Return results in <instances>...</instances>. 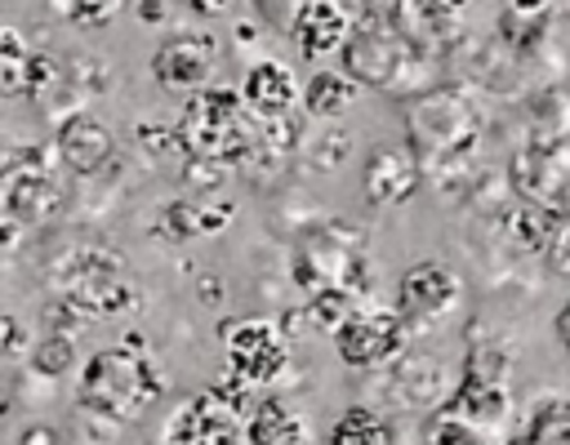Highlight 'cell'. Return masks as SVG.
<instances>
[{
	"label": "cell",
	"mask_w": 570,
	"mask_h": 445,
	"mask_svg": "<svg viewBox=\"0 0 570 445\" xmlns=\"http://www.w3.org/2000/svg\"><path fill=\"white\" fill-rule=\"evenodd\" d=\"M165 396V374L151 356L129 347H102L80 365L76 405L80 414L107 418V423H134Z\"/></svg>",
	"instance_id": "6da1fadb"
},
{
	"label": "cell",
	"mask_w": 570,
	"mask_h": 445,
	"mask_svg": "<svg viewBox=\"0 0 570 445\" xmlns=\"http://www.w3.org/2000/svg\"><path fill=\"white\" fill-rule=\"evenodd\" d=\"M289 280L303 289V298L316 289H352L356 298H365L374 285V267L365 258V231L352 218L312 222L294 245Z\"/></svg>",
	"instance_id": "7a4b0ae2"
},
{
	"label": "cell",
	"mask_w": 570,
	"mask_h": 445,
	"mask_svg": "<svg viewBox=\"0 0 570 445\" xmlns=\"http://www.w3.org/2000/svg\"><path fill=\"white\" fill-rule=\"evenodd\" d=\"M49 294L62 298L80 320L120 316L125 307H134V280L125 276L120 258L98 245L67 249L49 267Z\"/></svg>",
	"instance_id": "3957f363"
},
{
	"label": "cell",
	"mask_w": 570,
	"mask_h": 445,
	"mask_svg": "<svg viewBox=\"0 0 570 445\" xmlns=\"http://www.w3.org/2000/svg\"><path fill=\"white\" fill-rule=\"evenodd\" d=\"M481 134V120L463 89H428L410 111V151L419 165L472 156Z\"/></svg>",
	"instance_id": "277c9868"
},
{
	"label": "cell",
	"mask_w": 570,
	"mask_h": 445,
	"mask_svg": "<svg viewBox=\"0 0 570 445\" xmlns=\"http://www.w3.org/2000/svg\"><path fill=\"white\" fill-rule=\"evenodd\" d=\"M410 347V329L396 316V307L383 303H356L338 325H334V352L352 369H387L401 352Z\"/></svg>",
	"instance_id": "5b68a950"
},
{
	"label": "cell",
	"mask_w": 570,
	"mask_h": 445,
	"mask_svg": "<svg viewBox=\"0 0 570 445\" xmlns=\"http://www.w3.org/2000/svg\"><path fill=\"white\" fill-rule=\"evenodd\" d=\"M218 338L227 352V369L240 374L245 383H254L258 392L281 383V374L289 369V338H285L281 320H267V316L223 320Z\"/></svg>",
	"instance_id": "8992f818"
},
{
	"label": "cell",
	"mask_w": 570,
	"mask_h": 445,
	"mask_svg": "<svg viewBox=\"0 0 570 445\" xmlns=\"http://www.w3.org/2000/svg\"><path fill=\"white\" fill-rule=\"evenodd\" d=\"M459 303H463V280H459V271H454L450 263H441V258H423V263H414V267L401 271V280H396V303H392V307H396V316L405 320V329H410V338H414V334L436 329L445 316H454Z\"/></svg>",
	"instance_id": "52a82bcc"
},
{
	"label": "cell",
	"mask_w": 570,
	"mask_h": 445,
	"mask_svg": "<svg viewBox=\"0 0 570 445\" xmlns=\"http://www.w3.org/2000/svg\"><path fill=\"white\" fill-rule=\"evenodd\" d=\"M414 58L419 49L405 44L387 22H379V27H361L356 36H347L343 76L356 85H374V89H401V76L410 71Z\"/></svg>",
	"instance_id": "ba28073f"
},
{
	"label": "cell",
	"mask_w": 570,
	"mask_h": 445,
	"mask_svg": "<svg viewBox=\"0 0 570 445\" xmlns=\"http://www.w3.org/2000/svg\"><path fill=\"white\" fill-rule=\"evenodd\" d=\"M450 418H459L463 427L499 441L512 436V418H517V400H512V378H481V374H459V383L450 387L445 405Z\"/></svg>",
	"instance_id": "9c48e42d"
},
{
	"label": "cell",
	"mask_w": 570,
	"mask_h": 445,
	"mask_svg": "<svg viewBox=\"0 0 570 445\" xmlns=\"http://www.w3.org/2000/svg\"><path fill=\"white\" fill-rule=\"evenodd\" d=\"M423 182V165L410 142H383L361 165V200L370 209H401Z\"/></svg>",
	"instance_id": "30bf717a"
},
{
	"label": "cell",
	"mask_w": 570,
	"mask_h": 445,
	"mask_svg": "<svg viewBox=\"0 0 570 445\" xmlns=\"http://www.w3.org/2000/svg\"><path fill=\"white\" fill-rule=\"evenodd\" d=\"M383 374V396H387V405H396V409H441L445 405V396H450V378H445V365H441V356H432V352H401L387 369H379Z\"/></svg>",
	"instance_id": "8fae6325"
},
{
	"label": "cell",
	"mask_w": 570,
	"mask_h": 445,
	"mask_svg": "<svg viewBox=\"0 0 570 445\" xmlns=\"http://www.w3.org/2000/svg\"><path fill=\"white\" fill-rule=\"evenodd\" d=\"M566 187H570V138H557V142L530 138L512 156V191H517V200H534V205H552L557 209Z\"/></svg>",
	"instance_id": "7c38bea8"
},
{
	"label": "cell",
	"mask_w": 570,
	"mask_h": 445,
	"mask_svg": "<svg viewBox=\"0 0 570 445\" xmlns=\"http://www.w3.org/2000/svg\"><path fill=\"white\" fill-rule=\"evenodd\" d=\"M53 156L58 165H67L71 174L80 178H94L102 174L111 160H116V134L89 111V107H76L58 120L53 129Z\"/></svg>",
	"instance_id": "4fadbf2b"
},
{
	"label": "cell",
	"mask_w": 570,
	"mask_h": 445,
	"mask_svg": "<svg viewBox=\"0 0 570 445\" xmlns=\"http://www.w3.org/2000/svg\"><path fill=\"white\" fill-rule=\"evenodd\" d=\"M218 62V40L209 31H183L169 36L156 53H151V76L165 89H205Z\"/></svg>",
	"instance_id": "5bb4252c"
},
{
	"label": "cell",
	"mask_w": 570,
	"mask_h": 445,
	"mask_svg": "<svg viewBox=\"0 0 570 445\" xmlns=\"http://www.w3.org/2000/svg\"><path fill=\"white\" fill-rule=\"evenodd\" d=\"M165 445H240V418L227 414L209 392L187 396L165 418Z\"/></svg>",
	"instance_id": "9a60e30c"
},
{
	"label": "cell",
	"mask_w": 570,
	"mask_h": 445,
	"mask_svg": "<svg viewBox=\"0 0 570 445\" xmlns=\"http://www.w3.org/2000/svg\"><path fill=\"white\" fill-rule=\"evenodd\" d=\"M240 102H245V111L249 116H258V120H272V116H285V111H298V98H303V85H298V76H294V67L289 62H281V58H254L249 67H245V76H240Z\"/></svg>",
	"instance_id": "2e32d148"
},
{
	"label": "cell",
	"mask_w": 570,
	"mask_h": 445,
	"mask_svg": "<svg viewBox=\"0 0 570 445\" xmlns=\"http://www.w3.org/2000/svg\"><path fill=\"white\" fill-rule=\"evenodd\" d=\"M0 200H4V214H13L22 227H45L67 205V187L53 169H40V174H18L0 182Z\"/></svg>",
	"instance_id": "e0dca14e"
},
{
	"label": "cell",
	"mask_w": 570,
	"mask_h": 445,
	"mask_svg": "<svg viewBox=\"0 0 570 445\" xmlns=\"http://www.w3.org/2000/svg\"><path fill=\"white\" fill-rule=\"evenodd\" d=\"M289 36H294L298 53L325 58V53H334V49L347 44L352 18H347V9L338 0H303L294 9V18H289Z\"/></svg>",
	"instance_id": "ac0fdd59"
},
{
	"label": "cell",
	"mask_w": 570,
	"mask_h": 445,
	"mask_svg": "<svg viewBox=\"0 0 570 445\" xmlns=\"http://www.w3.org/2000/svg\"><path fill=\"white\" fill-rule=\"evenodd\" d=\"M240 441L245 445H312V427L281 396H258L240 423Z\"/></svg>",
	"instance_id": "d6986e66"
},
{
	"label": "cell",
	"mask_w": 570,
	"mask_h": 445,
	"mask_svg": "<svg viewBox=\"0 0 570 445\" xmlns=\"http://www.w3.org/2000/svg\"><path fill=\"white\" fill-rule=\"evenodd\" d=\"M557 218H561V214H557L552 205L517 200V205L503 209V236H508L521 254L543 258V249H548V240H552V231H557Z\"/></svg>",
	"instance_id": "ffe728a7"
},
{
	"label": "cell",
	"mask_w": 570,
	"mask_h": 445,
	"mask_svg": "<svg viewBox=\"0 0 570 445\" xmlns=\"http://www.w3.org/2000/svg\"><path fill=\"white\" fill-rule=\"evenodd\" d=\"M356 93H361V85L347 80L343 71H316V76H307L298 107H303L312 120H338V116L356 102Z\"/></svg>",
	"instance_id": "44dd1931"
},
{
	"label": "cell",
	"mask_w": 570,
	"mask_h": 445,
	"mask_svg": "<svg viewBox=\"0 0 570 445\" xmlns=\"http://www.w3.org/2000/svg\"><path fill=\"white\" fill-rule=\"evenodd\" d=\"M325 445H392V423H387V414L379 405L356 400L330 423Z\"/></svg>",
	"instance_id": "7402d4cb"
},
{
	"label": "cell",
	"mask_w": 570,
	"mask_h": 445,
	"mask_svg": "<svg viewBox=\"0 0 570 445\" xmlns=\"http://www.w3.org/2000/svg\"><path fill=\"white\" fill-rule=\"evenodd\" d=\"M503 445H570V396H543L521 432Z\"/></svg>",
	"instance_id": "603a6c76"
},
{
	"label": "cell",
	"mask_w": 570,
	"mask_h": 445,
	"mask_svg": "<svg viewBox=\"0 0 570 445\" xmlns=\"http://www.w3.org/2000/svg\"><path fill=\"white\" fill-rule=\"evenodd\" d=\"M76 365H80V347H76V338H71L67 329H49V334L36 338L31 352H27V369H31L36 378H62V374L76 369Z\"/></svg>",
	"instance_id": "cb8c5ba5"
},
{
	"label": "cell",
	"mask_w": 570,
	"mask_h": 445,
	"mask_svg": "<svg viewBox=\"0 0 570 445\" xmlns=\"http://www.w3.org/2000/svg\"><path fill=\"white\" fill-rule=\"evenodd\" d=\"M530 138H543V142L570 138V93L566 89L552 85L530 98Z\"/></svg>",
	"instance_id": "d4e9b609"
},
{
	"label": "cell",
	"mask_w": 570,
	"mask_h": 445,
	"mask_svg": "<svg viewBox=\"0 0 570 445\" xmlns=\"http://www.w3.org/2000/svg\"><path fill=\"white\" fill-rule=\"evenodd\" d=\"M31 44L22 31L0 27V98H18L27 89V67H31Z\"/></svg>",
	"instance_id": "484cf974"
},
{
	"label": "cell",
	"mask_w": 570,
	"mask_h": 445,
	"mask_svg": "<svg viewBox=\"0 0 570 445\" xmlns=\"http://www.w3.org/2000/svg\"><path fill=\"white\" fill-rule=\"evenodd\" d=\"M543 36H548V13H517V9L499 13V44L534 49V44H543Z\"/></svg>",
	"instance_id": "4316f807"
},
{
	"label": "cell",
	"mask_w": 570,
	"mask_h": 445,
	"mask_svg": "<svg viewBox=\"0 0 570 445\" xmlns=\"http://www.w3.org/2000/svg\"><path fill=\"white\" fill-rule=\"evenodd\" d=\"M209 396L227 409V414H236V418H245L249 409H254V400H258V387L254 383H245L240 374H232L227 365H223V374L209 383Z\"/></svg>",
	"instance_id": "83f0119b"
},
{
	"label": "cell",
	"mask_w": 570,
	"mask_h": 445,
	"mask_svg": "<svg viewBox=\"0 0 570 445\" xmlns=\"http://www.w3.org/2000/svg\"><path fill=\"white\" fill-rule=\"evenodd\" d=\"M423 445H499V441H490V436H481V432L463 427V423H459V418H450L445 409H432L428 432H423Z\"/></svg>",
	"instance_id": "f1b7e54d"
},
{
	"label": "cell",
	"mask_w": 570,
	"mask_h": 445,
	"mask_svg": "<svg viewBox=\"0 0 570 445\" xmlns=\"http://www.w3.org/2000/svg\"><path fill=\"white\" fill-rule=\"evenodd\" d=\"M160 231H165L169 240H196V236H200V205H191V200H169V205L160 209Z\"/></svg>",
	"instance_id": "f546056e"
},
{
	"label": "cell",
	"mask_w": 570,
	"mask_h": 445,
	"mask_svg": "<svg viewBox=\"0 0 570 445\" xmlns=\"http://www.w3.org/2000/svg\"><path fill=\"white\" fill-rule=\"evenodd\" d=\"M120 9H125V0H76L67 22H76L80 31H102L120 18Z\"/></svg>",
	"instance_id": "4dcf8cb0"
},
{
	"label": "cell",
	"mask_w": 570,
	"mask_h": 445,
	"mask_svg": "<svg viewBox=\"0 0 570 445\" xmlns=\"http://www.w3.org/2000/svg\"><path fill=\"white\" fill-rule=\"evenodd\" d=\"M347 147H352V138L338 129V134H325V138H307L303 142V165H312V169H334V165H343V156H347Z\"/></svg>",
	"instance_id": "1f68e13d"
},
{
	"label": "cell",
	"mask_w": 570,
	"mask_h": 445,
	"mask_svg": "<svg viewBox=\"0 0 570 445\" xmlns=\"http://www.w3.org/2000/svg\"><path fill=\"white\" fill-rule=\"evenodd\" d=\"M223 178H227V165H223V160H209V156H183V182H187V187L214 191V187H223Z\"/></svg>",
	"instance_id": "d6a6232c"
},
{
	"label": "cell",
	"mask_w": 570,
	"mask_h": 445,
	"mask_svg": "<svg viewBox=\"0 0 570 445\" xmlns=\"http://www.w3.org/2000/svg\"><path fill=\"white\" fill-rule=\"evenodd\" d=\"M134 138H138V147L142 151H151V156H160V147L174 156V151H183V142H178V129L174 125H156V120H138L134 125Z\"/></svg>",
	"instance_id": "836d02e7"
},
{
	"label": "cell",
	"mask_w": 570,
	"mask_h": 445,
	"mask_svg": "<svg viewBox=\"0 0 570 445\" xmlns=\"http://www.w3.org/2000/svg\"><path fill=\"white\" fill-rule=\"evenodd\" d=\"M543 258L552 263V271L570 276V214H561V218H557V231H552V240H548Z\"/></svg>",
	"instance_id": "e575fe53"
},
{
	"label": "cell",
	"mask_w": 570,
	"mask_h": 445,
	"mask_svg": "<svg viewBox=\"0 0 570 445\" xmlns=\"http://www.w3.org/2000/svg\"><path fill=\"white\" fill-rule=\"evenodd\" d=\"M18 352H31V334L18 316H0V356H18Z\"/></svg>",
	"instance_id": "d590c367"
},
{
	"label": "cell",
	"mask_w": 570,
	"mask_h": 445,
	"mask_svg": "<svg viewBox=\"0 0 570 445\" xmlns=\"http://www.w3.org/2000/svg\"><path fill=\"white\" fill-rule=\"evenodd\" d=\"M298 4H303V0H254V9H258L267 22H276V27H289V18H294Z\"/></svg>",
	"instance_id": "8d00e7d4"
},
{
	"label": "cell",
	"mask_w": 570,
	"mask_h": 445,
	"mask_svg": "<svg viewBox=\"0 0 570 445\" xmlns=\"http://www.w3.org/2000/svg\"><path fill=\"white\" fill-rule=\"evenodd\" d=\"M18 240H22V222H18L13 214H4V209H0V258H4V254H13V249H18Z\"/></svg>",
	"instance_id": "74e56055"
},
{
	"label": "cell",
	"mask_w": 570,
	"mask_h": 445,
	"mask_svg": "<svg viewBox=\"0 0 570 445\" xmlns=\"http://www.w3.org/2000/svg\"><path fill=\"white\" fill-rule=\"evenodd\" d=\"M227 218H232L227 205H218V209H200V236H218V231L227 227Z\"/></svg>",
	"instance_id": "f35d334b"
},
{
	"label": "cell",
	"mask_w": 570,
	"mask_h": 445,
	"mask_svg": "<svg viewBox=\"0 0 570 445\" xmlns=\"http://www.w3.org/2000/svg\"><path fill=\"white\" fill-rule=\"evenodd\" d=\"M552 329H557V343H561V347H566V356H570V298H566V307L557 312Z\"/></svg>",
	"instance_id": "ab89813d"
},
{
	"label": "cell",
	"mask_w": 570,
	"mask_h": 445,
	"mask_svg": "<svg viewBox=\"0 0 570 445\" xmlns=\"http://www.w3.org/2000/svg\"><path fill=\"white\" fill-rule=\"evenodd\" d=\"M22 445H58V432H49V427H27Z\"/></svg>",
	"instance_id": "60d3db41"
},
{
	"label": "cell",
	"mask_w": 570,
	"mask_h": 445,
	"mask_svg": "<svg viewBox=\"0 0 570 445\" xmlns=\"http://www.w3.org/2000/svg\"><path fill=\"white\" fill-rule=\"evenodd\" d=\"M503 9H517V13H548V0H503Z\"/></svg>",
	"instance_id": "b9f144b4"
},
{
	"label": "cell",
	"mask_w": 570,
	"mask_h": 445,
	"mask_svg": "<svg viewBox=\"0 0 570 445\" xmlns=\"http://www.w3.org/2000/svg\"><path fill=\"white\" fill-rule=\"evenodd\" d=\"M138 18L142 22H156V18H165V4L160 0H138Z\"/></svg>",
	"instance_id": "7bdbcfd3"
},
{
	"label": "cell",
	"mask_w": 570,
	"mask_h": 445,
	"mask_svg": "<svg viewBox=\"0 0 570 445\" xmlns=\"http://www.w3.org/2000/svg\"><path fill=\"white\" fill-rule=\"evenodd\" d=\"M187 9H196V13H223L227 9V0H183Z\"/></svg>",
	"instance_id": "ee69618b"
},
{
	"label": "cell",
	"mask_w": 570,
	"mask_h": 445,
	"mask_svg": "<svg viewBox=\"0 0 570 445\" xmlns=\"http://www.w3.org/2000/svg\"><path fill=\"white\" fill-rule=\"evenodd\" d=\"M71 4H76V0H49V9H53L58 18H67V13H71Z\"/></svg>",
	"instance_id": "f6af8a7d"
},
{
	"label": "cell",
	"mask_w": 570,
	"mask_h": 445,
	"mask_svg": "<svg viewBox=\"0 0 570 445\" xmlns=\"http://www.w3.org/2000/svg\"><path fill=\"white\" fill-rule=\"evenodd\" d=\"M557 214H570V187L561 191V200H557Z\"/></svg>",
	"instance_id": "bcb514c9"
}]
</instances>
